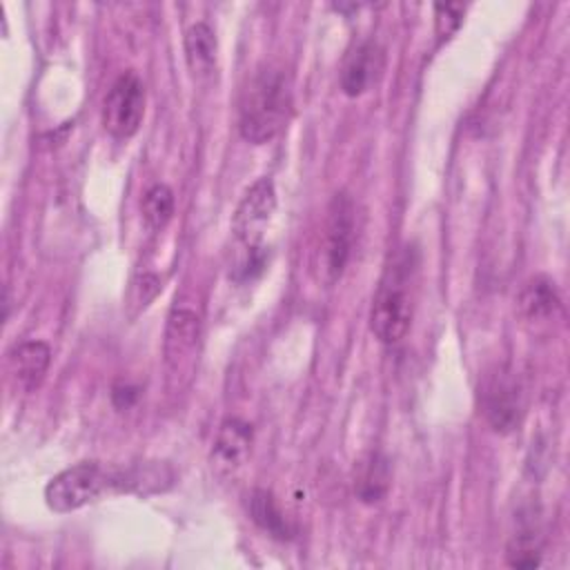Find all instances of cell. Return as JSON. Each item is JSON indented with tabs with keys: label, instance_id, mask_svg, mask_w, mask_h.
<instances>
[{
	"label": "cell",
	"instance_id": "6da1fadb",
	"mask_svg": "<svg viewBox=\"0 0 570 570\" xmlns=\"http://www.w3.org/2000/svg\"><path fill=\"white\" fill-rule=\"evenodd\" d=\"M292 111L289 78L283 69L265 65L249 78L240 107L238 129L252 145H265L281 134Z\"/></svg>",
	"mask_w": 570,
	"mask_h": 570
},
{
	"label": "cell",
	"instance_id": "7a4b0ae2",
	"mask_svg": "<svg viewBox=\"0 0 570 570\" xmlns=\"http://www.w3.org/2000/svg\"><path fill=\"white\" fill-rule=\"evenodd\" d=\"M412 272H414L412 252L405 249L387 267V272L381 278V285L376 289V296L372 301L370 327H372V334L385 345L399 343L410 330V323H412V294H410Z\"/></svg>",
	"mask_w": 570,
	"mask_h": 570
},
{
	"label": "cell",
	"instance_id": "3957f363",
	"mask_svg": "<svg viewBox=\"0 0 570 570\" xmlns=\"http://www.w3.org/2000/svg\"><path fill=\"white\" fill-rule=\"evenodd\" d=\"M354 240V203L345 191H336L327 205L323 243L318 249V276L334 285L350 261Z\"/></svg>",
	"mask_w": 570,
	"mask_h": 570
},
{
	"label": "cell",
	"instance_id": "277c9868",
	"mask_svg": "<svg viewBox=\"0 0 570 570\" xmlns=\"http://www.w3.org/2000/svg\"><path fill=\"white\" fill-rule=\"evenodd\" d=\"M109 485H114V474L94 461H82L58 472L45 485V501L53 512H73L98 499Z\"/></svg>",
	"mask_w": 570,
	"mask_h": 570
},
{
	"label": "cell",
	"instance_id": "5b68a950",
	"mask_svg": "<svg viewBox=\"0 0 570 570\" xmlns=\"http://www.w3.org/2000/svg\"><path fill=\"white\" fill-rule=\"evenodd\" d=\"M479 403L485 421L499 434H510L523 419L521 383L508 367H494L479 385Z\"/></svg>",
	"mask_w": 570,
	"mask_h": 570
},
{
	"label": "cell",
	"instance_id": "8992f818",
	"mask_svg": "<svg viewBox=\"0 0 570 570\" xmlns=\"http://www.w3.org/2000/svg\"><path fill=\"white\" fill-rule=\"evenodd\" d=\"M145 116V85L134 71L120 73L109 87L102 102V125L105 129L118 138H131L142 122Z\"/></svg>",
	"mask_w": 570,
	"mask_h": 570
},
{
	"label": "cell",
	"instance_id": "52a82bcc",
	"mask_svg": "<svg viewBox=\"0 0 570 570\" xmlns=\"http://www.w3.org/2000/svg\"><path fill=\"white\" fill-rule=\"evenodd\" d=\"M274 212H276L274 183L269 178H258L243 194V198L234 212V218H232V232L245 252L261 249L263 234H265Z\"/></svg>",
	"mask_w": 570,
	"mask_h": 570
},
{
	"label": "cell",
	"instance_id": "ba28073f",
	"mask_svg": "<svg viewBox=\"0 0 570 570\" xmlns=\"http://www.w3.org/2000/svg\"><path fill=\"white\" fill-rule=\"evenodd\" d=\"M200 341V316L194 307L174 305L165 327V363L169 374L189 372Z\"/></svg>",
	"mask_w": 570,
	"mask_h": 570
},
{
	"label": "cell",
	"instance_id": "9c48e42d",
	"mask_svg": "<svg viewBox=\"0 0 570 570\" xmlns=\"http://www.w3.org/2000/svg\"><path fill=\"white\" fill-rule=\"evenodd\" d=\"M252 425L238 416H227L214 436L212 445V468L218 474H232L236 472L249 456L252 452Z\"/></svg>",
	"mask_w": 570,
	"mask_h": 570
},
{
	"label": "cell",
	"instance_id": "30bf717a",
	"mask_svg": "<svg viewBox=\"0 0 570 570\" xmlns=\"http://www.w3.org/2000/svg\"><path fill=\"white\" fill-rule=\"evenodd\" d=\"M383 69V49L374 40L358 42L343 62L341 89L345 96L356 98L370 89Z\"/></svg>",
	"mask_w": 570,
	"mask_h": 570
},
{
	"label": "cell",
	"instance_id": "8fae6325",
	"mask_svg": "<svg viewBox=\"0 0 570 570\" xmlns=\"http://www.w3.org/2000/svg\"><path fill=\"white\" fill-rule=\"evenodd\" d=\"M390 481H392L390 459L383 452H370L356 465L354 492L363 503H379L387 494Z\"/></svg>",
	"mask_w": 570,
	"mask_h": 570
},
{
	"label": "cell",
	"instance_id": "7c38bea8",
	"mask_svg": "<svg viewBox=\"0 0 570 570\" xmlns=\"http://www.w3.org/2000/svg\"><path fill=\"white\" fill-rule=\"evenodd\" d=\"M49 361H51V350L42 341H24L9 352L11 372L29 390L42 381L49 367Z\"/></svg>",
	"mask_w": 570,
	"mask_h": 570
},
{
	"label": "cell",
	"instance_id": "4fadbf2b",
	"mask_svg": "<svg viewBox=\"0 0 570 570\" xmlns=\"http://www.w3.org/2000/svg\"><path fill=\"white\" fill-rule=\"evenodd\" d=\"M517 305H519V314L528 321L548 318L559 307V294H557L554 283L543 274L530 278L523 285V289L517 298Z\"/></svg>",
	"mask_w": 570,
	"mask_h": 570
},
{
	"label": "cell",
	"instance_id": "5bb4252c",
	"mask_svg": "<svg viewBox=\"0 0 570 570\" xmlns=\"http://www.w3.org/2000/svg\"><path fill=\"white\" fill-rule=\"evenodd\" d=\"M247 510H249L252 521L263 532H267L269 537L281 539V541L292 537L287 519H285L283 510L278 508V503H276V499H274V494L269 490L254 488L252 494H249V501H247Z\"/></svg>",
	"mask_w": 570,
	"mask_h": 570
},
{
	"label": "cell",
	"instance_id": "9a60e30c",
	"mask_svg": "<svg viewBox=\"0 0 570 570\" xmlns=\"http://www.w3.org/2000/svg\"><path fill=\"white\" fill-rule=\"evenodd\" d=\"M185 58L194 76L212 73L216 65V36L207 22H194L185 31Z\"/></svg>",
	"mask_w": 570,
	"mask_h": 570
},
{
	"label": "cell",
	"instance_id": "2e32d148",
	"mask_svg": "<svg viewBox=\"0 0 570 570\" xmlns=\"http://www.w3.org/2000/svg\"><path fill=\"white\" fill-rule=\"evenodd\" d=\"M508 563L512 568H534L541 563V534L534 525H523L517 530L505 550Z\"/></svg>",
	"mask_w": 570,
	"mask_h": 570
},
{
	"label": "cell",
	"instance_id": "e0dca14e",
	"mask_svg": "<svg viewBox=\"0 0 570 570\" xmlns=\"http://www.w3.org/2000/svg\"><path fill=\"white\" fill-rule=\"evenodd\" d=\"M140 209L149 229H163L174 216V191L165 183L151 185L140 200Z\"/></svg>",
	"mask_w": 570,
	"mask_h": 570
},
{
	"label": "cell",
	"instance_id": "ac0fdd59",
	"mask_svg": "<svg viewBox=\"0 0 570 570\" xmlns=\"http://www.w3.org/2000/svg\"><path fill=\"white\" fill-rule=\"evenodd\" d=\"M463 11H465V7L456 4V2L434 4V31H436L439 42H445L456 33V29L463 22Z\"/></svg>",
	"mask_w": 570,
	"mask_h": 570
},
{
	"label": "cell",
	"instance_id": "d6986e66",
	"mask_svg": "<svg viewBox=\"0 0 570 570\" xmlns=\"http://www.w3.org/2000/svg\"><path fill=\"white\" fill-rule=\"evenodd\" d=\"M160 278L156 276V274H140V276H136L134 281H131V287H129V307L131 305H136V309H134V316L140 312V309H145L154 298H156V294L160 292Z\"/></svg>",
	"mask_w": 570,
	"mask_h": 570
},
{
	"label": "cell",
	"instance_id": "ffe728a7",
	"mask_svg": "<svg viewBox=\"0 0 570 570\" xmlns=\"http://www.w3.org/2000/svg\"><path fill=\"white\" fill-rule=\"evenodd\" d=\"M138 399V390L134 385H127V383H118L114 385V392H111V401L116 407H129L134 405Z\"/></svg>",
	"mask_w": 570,
	"mask_h": 570
}]
</instances>
